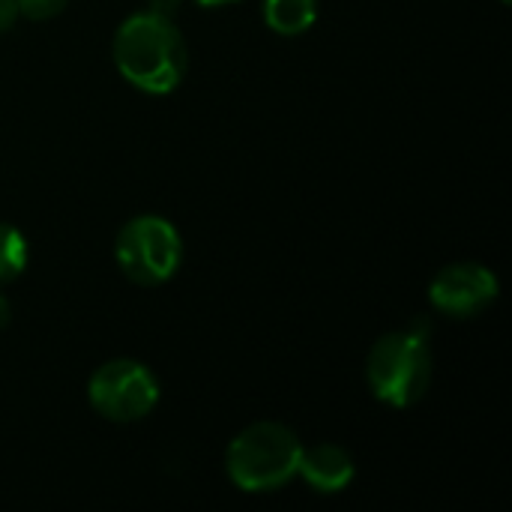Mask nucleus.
<instances>
[{"label": "nucleus", "mask_w": 512, "mask_h": 512, "mask_svg": "<svg viewBox=\"0 0 512 512\" xmlns=\"http://www.w3.org/2000/svg\"><path fill=\"white\" fill-rule=\"evenodd\" d=\"M15 6H18V15L30 21H51L69 6V0H15Z\"/></svg>", "instance_id": "obj_10"}, {"label": "nucleus", "mask_w": 512, "mask_h": 512, "mask_svg": "<svg viewBox=\"0 0 512 512\" xmlns=\"http://www.w3.org/2000/svg\"><path fill=\"white\" fill-rule=\"evenodd\" d=\"M498 294H501L498 276L477 261L450 264L429 285L432 306L441 315L459 318V321H468V318H477L480 312H486L498 300Z\"/></svg>", "instance_id": "obj_6"}, {"label": "nucleus", "mask_w": 512, "mask_h": 512, "mask_svg": "<svg viewBox=\"0 0 512 512\" xmlns=\"http://www.w3.org/2000/svg\"><path fill=\"white\" fill-rule=\"evenodd\" d=\"M114 258L129 282L141 288H156L180 270L183 237L162 216H135L117 231Z\"/></svg>", "instance_id": "obj_4"}, {"label": "nucleus", "mask_w": 512, "mask_h": 512, "mask_svg": "<svg viewBox=\"0 0 512 512\" xmlns=\"http://www.w3.org/2000/svg\"><path fill=\"white\" fill-rule=\"evenodd\" d=\"M435 375V357L429 348V327L414 321L408 330L381 336L366 357V381L378 402L390 408L417 405Z\"/></svg>", "instance_id": "obj_2"}, {"label": "nucleus", "mask_w": 512, "mask_h": 512, "mask_svg": "<svg viewBox=\"0 0 512 512\" xmlns=\"http://www.w3.org/2000/svg\"><path fill=\"white\" fill-rule=\"evenodd\" d=\"M201 6H225V3H237V0H195Z\"/></svg>", "instance_id": "obj_14"}, {"label": "nucleus", "mask_w": 512, "mask_h": 512, "mask_svg": "<svg viewBox=\"0 0 512 512\" xmlns=\"http://www.w3.org/2000/svg\"><path fill=\"white\" fill-rule=\"evenodd\" d=\"M27 267V240L18 228L0 222V285L15 282Z\"/></svg>", "instance_id": "obj_9"}, {"label": "nucleus", "mask_w": 512, "mask_h": 512, "mask_svg": "<svg viewBox=\"0 0 512 512\" xmlns=\"http://www.w3.org/2000/svg\"><path fill=\"white\" fill-rule=\"evenodd\" d=\"M318 18V0H264V24L279 36H300Z\"/></svg>", "instance_id": "obj_8"}, {"label": "nucleus", "mask_w": 512, "mask_h": 512, "mask_svg": "<svg viewBox=\"0 0 512 512\" xmlns=\"http://www.w3.org/2000/svg\"><path fill=\"white\" fill-rule=\"evenodd\" d=\"M357 465L345 447L336 444H315L303 447L297 477H303L321 495H339L354 483Z\"/></svg>", "instance_id": "obj_7"}, {"label": "nucleus", "mask_w": 512, "mask_h": 512, "mask_svg": "<svg viewBox=\"0 0 512 512\" xmlns=\"http://www.w3.org/2000/svg\"><path fill=\"white\" fill-rule=\"evenodd\" d=\"M183 0H150V12H159L165 18H174V12H180Z\"/></svg>", "instance_id": "obj_12"}, {"label": "nucleus", "mask_w": 512, "mask_h": 512, "mask_svg": "<svg viewBox=\"0 0 512 512\" xmlns=\"http://www.w3.org/2000/svg\"><path fill=\"white\" fill-rule=\"evenodd\" d=\"M300 453L303 444L288 426L264 420L252 423L231 441L225 453V471L240 492H279L297 477Z\"/></svg>", "instance_id": "obj_3"}, {"label": "nucleus", "mask_w": 512, "mask_h": 512, "mask_svg": "<svg viewBox=\"0 0 512 512\" xmlns=\"http://www.w3.org/2000/svg\"><path fill=\"white\" fill-rule=\"evenodd\" d=\"M9 318H12V309H9V303H6V297L0 294V330L9 324Z\"/></svg>", "instance_id": "obj_13"}, {"label": "nucleus", "mask_w": 512, "mask_h": 512, "mask_svg": "<svg viewBox=\"0 0 512 512\" xmlns=\"http://www.w3.org/2000/svg\"><path fill=\"white\" fill-rule=\"evenodd\" d=\"M15 18H18V6H15V0H0V33H3V30H9V27L15 24Z\"/></svg>", "instance_id": "obj_11"}, {"label": "nucleus", "mask_w": 512, "mask_h": 512, "mask_svg": "<svg viewBox=\"0 0 512 512\" xmlns=\"http://www.w3.org/2000/svg\"><path fill=\"white\" fill-rule=\"evenodd\" d=\"M111 54L117 72L135 90L150 96L177 90L189 66V48L174 18H165L150 9L129 15L117 27Z\"/></svg>", "instance_id": "obj_1"}, {"label": "nucleus", "mask_w": 512, "mask_h": 512, "mask_svg": "<svg viewBox=\"0 0 512 512\" xmlns=\"http://www.w3.org/2000/svg\"><path fill=\"white\" fill-rule=\"evenodd\" d=\"M90 408L111 423H138L159 402L156 375L129 357H117L102 363L87 384Z\"/></svg>", "instance_id": "obj_5"}]
</instances>
